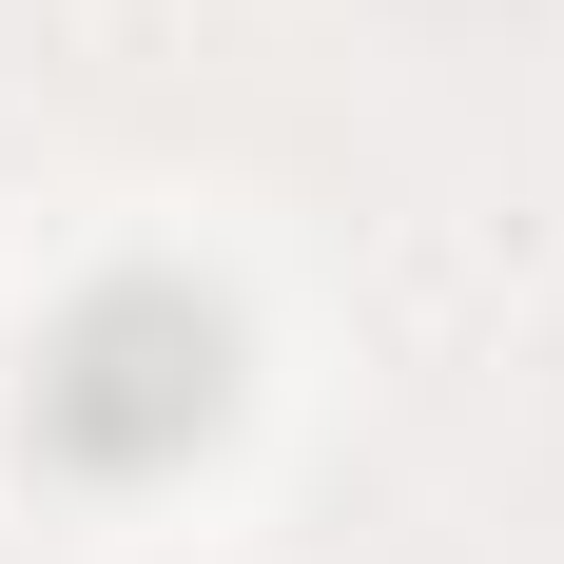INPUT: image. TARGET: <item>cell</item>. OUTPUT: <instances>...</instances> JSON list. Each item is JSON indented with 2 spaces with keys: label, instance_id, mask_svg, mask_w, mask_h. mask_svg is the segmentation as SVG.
<instances>
[{
  "label": "cell",
  "instance_id": "1",
  "mask_svg": "<svg viewBox=\"0 0 564 564\" xmlns=\"http://www.w3.org/2000/svg\"><path fill=\"white\" fill-rule=\"evenodd\" d=\"M20 429L58 487H175L234 429V312L195 273H78L20 350Z\"/></svg>",
  "mask_w": 564,
  "mask_h": 564
}]
</instances>
